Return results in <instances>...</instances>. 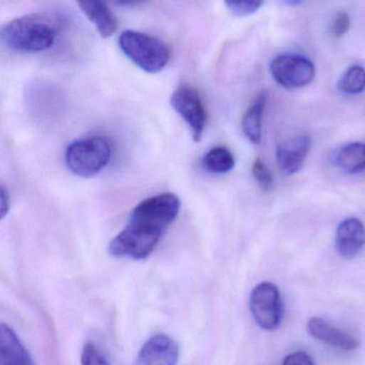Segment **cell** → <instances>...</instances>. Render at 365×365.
Here are the masks:
<instances>
[{"label":"cell","mask_w":365,"mask_h":365,"mask_svg":"<svg viewBox=\"0 0 365 365\" xmlns=\"http://www.w3.org/2000/svg\"><path fill=\"white\" fill-rule=\"evenodd\" d=\"M349 29V14L344 11L337 12V14H335L334 19H333L332 23H331V35H332L335 39H339V38L344 37L346 33H348Z\"/></svg>","instance_id":"44dd1931"},{"label":"cell","mask_w":365,"mask_h":365,"mask_svg":"<svg viewBox=\"0 0 365 365\" xmlns=\"http://www.w3.org/2000/svg\"><path fill=\"white\" fill-rule=\"evenodd\" d=\"M180 349L170 335H153L145 341L136 356L135 365H177Z\"/></svg>","instance_id":"ba28073f"},{"label":"cell","mask_w":365,"mask_h":365,"mask_svg":"<svg viewBox=\"0 0 365 365\" xmlns=\"http://www.w3.org/2000/svg\"><path fill=\"white\" fill-rule=\"evenodd\" d=\"M254 179L258 183L262 190L268 192L273 187V176L268 166L260 159H256L252 168Z\"/></svg>","instance_id":"d6986e66"},{"label":"cell","mask_w":365,"mask_h":365,"mask_svg":"<svg viewBox=\"0 0 365 365\" xmlns=\"http://www.w3.org/2000/svg\"><path fill=\"white\" fill-rule=\"evenodd\" d=\"M118 44L134 65L148 73H158L170 63V48L159 38L148 34L132 29L123 31Z\"/></svg>","instance_id":"277c9868"},{"label":"cell","mask_w":365,"mask_h":365,"mask_svg":"<svg viewBox=\"0 0 365 365\" xmlns=\"http://www.w3.org/2000/svg\"><path fill=\"white\" fill-rule=\"evenodd\" d=\"M267 93L262 91L252 102L242 118V131L247 140L253 144H259L262 140V114L266 108Z\"/></svg>","instance_id":"5bb4252c"},{"label":"cell","mask_w":365,"mask_h":365,"mask_svg":"<svg viewBox=\"0 0 365 365\" xmlns=\"http://www.w3.org/2000/svg\"><path fill=\"white\" fill-rule=\"evenodd\" d=\"M10 207H11V198H10L7 187L3 185L0 187V217H1V220L7 217Z\"/></svg>","instance_id":"603a6c76"},{"label":"cell","mask_w":365,"mask_h":365,"mask_svg":"<svg viewBox=\"0 0 365 365\" xmlns=\"http://www.w3.org/2000/svg\"><path fill=\"white\" fill-rule=\"evenodd\" d=\"M112 153V145L103 136L80 138L68 145L65 153L66 165L76 176L91 178L108 165Z\"/></svg>","instance_id":"3957f363"},{"label":"cell","mask_w":365,"mask_h":365,"mask_svg":"<svg viewBox=\"0 0 365 365\" xmlns=\"http://www.w3.org/2000/svg\"><path fill=\"white\" fill-rule=\"evenodd\" d=\"M273 80L284 88L297 89L307 86L315 78V66L311 59L298 54H282L270 65Z\"/></svg>","instance_id":"8992f818"},{"label":"cell","mask_w":365,"mask_h":365,"mask_svg":"<svg viewBox=\"0 0 365 365\" xmlns=\"http://www.w3.org/2000/svg\"><path fill=\"white\" fill-rule=\"evenodd\" d=\"M311 145V138L305 134H301L284 140L277 146V166L285 176L296 174L300 170L309 155Z\"/></svg>","instance_id":"9c48e42d"},{"label":"cell","mask_w":365,"mask_h":365,"mask_svg":"<svg viewBox=\"0 0 365 365\" xmlns=\"http://www.w3.org/2000/svg\"><path fill=\"white\" fill-rule=\"evenodd\" d=\"M81 11L95 25L102 38L112 37L118 29V21L108 4L103 1H81Z\"/></svg>","instance_id":"4fadbf2b"},{"label":"cell","mask_w":365,"mask_h":365,"mask_svg":"<svg viewBox=\"0 0 365 365\" xmlns=\"http://www.w3.org/2000/svg\"><path fill=\"white\" fill-rule=\"evenodd\" d=\"M170 106L183 119L195 142H200L207 123V112L200 93L193 87L182 84L170 97Z\"/></svg>","instance_id":"52a82bcc"},{"label":"cell","mask_w":365,"mask_h":365,"mask_svg":"<svg viewBox=\"0 0 365 365\" xmlns=\"http://www.w3.org/2000/svg\"><path fill=\"white\" fill-rule=\"evenodd\" d=\"M250 307L256 324L267 331L279 328L284 307L279 288L270 282H262L252 290Z\"/></svg>","instance_id":"5b68a950"},{"label":"cell","mask_w":365,"mask_h":365,"mask_svg":"<svg viewBox=\"0 0 365 365\" xmlns=\"http://www.w3.org/2000/svg\"><path fill=\"white\" fill-rule=\"evenodd\" d=\"M365 245V226L356 217L341 222L335 235L337 253L346 259L354 257Z\"/></svg>","instance_id":"30bf717a"},{"label":"cell","mask_w":365,"mask_h":365,"mask_svg":"<svg viewBox=\"0 0 365 365\" xmlns=\"http://www.w3.org/2000/svg\"><path fill=\"white\" fill-rule=\"evenodd\" d=\"M0 365H34L29 350L5 322L0 324Z\"/></svg>","instance_id":"7c38bea8"},{"label":"cell","mask_w":365,"mask_h":365,"mask_svg":"<svg viewBox=\"0 0 365 365\" xmlns=\"http://www.w3.org/2000/svg\"><path fill=\"white\" fill-rule=\"evenodd\" d=\"M282 365H315V363L307 352L296 351L286 356Z\"/></svg>","instance_id":"7402d4cb"},{"label":"cell","mask_w":365,"mask_h":365,"mask_svg":"<svg viewBox=\"0 0 365 365\" xmlns=\"http://www.w3.org/2000/svg\"><path fill=\"white\" fill-rule=\"evenodd\" d=\"M307 331L318 341L346 351L356 349L360 344L354 335L336 328L319 317H313L309 320Z\"/></svg>","instance_id":"8fae6325"},{"label":"cell","mask_w":365,"mask_h":365,"mask_svg":"<svg viewBox=\"0 0 365 365\" xmlns=\"http://www.w3.org/2000/svg\"><path fill=\"white\" fill-rule=\"evenodd\" d=\"M58 36V24L48 14H29L10 21L0 31L4 46L14 52L38 54L50 50Z\"/></svg>","instance_id":"7a4b0ae2"},{"label":"cell","mask_w":365,"mask_h":365,"mask_svg":"<svg viewBox=\"0 0 365 365\" xmlns=\"http://www.w3.org/2000/svg\"><path fill=\"white\" fill-rule=\"evenodd\" d=\"M264 5L260 0H242V1H226L227 9L236 16H247L255 14Z\"/></svg>","instance_id":"ffe728a7"},{"label":"cell","mask_w":365,"mask_h":365,"mask_svg":"<svg viewBox=\"0 0 365 365\" xmlns=\"http://www.w3.org/2000/svg\"><path fill=\"white\" fill-rule=\"evenodd\" d=\"M180 207L178 196L170 192L138 202L130 213L127 225L108 245L110 255L132 260L148 258L178 217Z\"/></svg>","instance_id":"6da1fadb"},{"label":"cell","mask_w":365,"mask_h":365,"mask_svg":"<svg viewBox=\"0 0 365 365\" xmlns=\"http://www.w3.org/2000/svg\"><path fill=\"white\" fill-rule=\"evenodd\" d=\"M234 155L226 147H213L202 158V166L205 170L215 175L227 174L235 168Z\"/></svg>","instance_id":"2e32d148"},{"label":"cell","mask_w":365,"mask_h":365,"mask_svg":"<svg viewBox=\"0 0 365 365\" xmlns=\"http://www.w3.org/2000/svg\"><path fill=\"white\" fill-rule=\"evenodd\" d=\"M81 365H110V362L97 344L88 341L83 347Z\"/></svg>","instance_id":"ac0fdd59"},{"label":"cell","mask_w":365,"mask_h":365,"mask_svg":"<svg viewBox=\"0 0 365 365\" xmlns=\"http://www.w3.org/2000/svg\"><path fill=\"white\" fill-rule=\"evenodd\" d=\"M339 88L345 95L362 93L365 91V68L360 65L348 68L339 78Z\"/></svg>","instance_id":"e0dca14e"},{"label":"cell","mask_w":365,"mask_h":365,"mask_svg":"<svg viewBox=\"0 0 365 365\" xmlns=\"http://www.w3.org/2000/svg\"><path fill=\"white\" fill-rule=\"evenodd\" d=\"M334 164L347 174L365 170V143L344 145L334 155Z\"/></svg>","instance_id":"9a60e30c"}]
</instances>
